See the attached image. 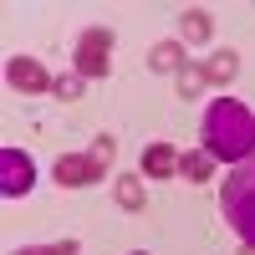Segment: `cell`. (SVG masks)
<instances>
[{"instance_id":"cell-17","label":"cell","mask_w":255,"mask_h":255,"mask_svg":"<svg viewBox=\"0 0 255 255\" xmlns=\"http://www.w3.org/2000/svg\"><path fill=\"white\" fill-rule=\"evenodd\" d=\"M133 255H148V250H133Z\"/></svg>"},{"instance_id":"cell-3","label":"cell","mask_w":255,"mask_h":255,"mask_svg":"<svg viewBox=\"0 0 255 255\" xmlns=\"http://www.w3.org/2000/svg\"><path fill=\"white\" fill-rule=\"evenodd\" d=\"M108 51H113V31H108V26L82 31V36H77V51H72V61H77V77H92V82H102V77L113 72Z\"/></svg>"},{"instance_id":"cell-5","label":"cell","mask_w":255,"mask_h":255,"mask_svg":"<svg viewBox=\"0 0 255 255\" xmlns=\"http://www.w3.org/2000/svg\"><path fill=\"white\" fill-rule=\"evenodd\" d=\"M31 184H36V163L20 148H0V194L20 199V194H31Z\"/></svg>"},{"instance_id":"cell-1","label":"cell","mask_w":255,"mask_h":255,"mask_svg":"<svg viewBox=\"0 0 255 255\" xmlns=\"http://www.w3.org/2000/svg\"><path fill=\"white\" fill-rule=\"evenodd\" d=\"M204 153L225 163H245L255 153V113L235 97H215L204 113Z\"/></svg>"},{"instance_id":"cell-15","label":"cell","mask_w":255,"mask_h":255,"mask_svg":"<svg viewBox=\"0 0 255 255\" xmlns=\"http://www.w3.org/2000/svg\"><path fill=\"white\" fill-rule=\"evenodd\" d=\"M204 87H209V82H204L199 67H184V72H179V97H199Z\"/></svg>"},{"instance_id":"cell-2","label":"cell","mask_w":255,"mask_h":255,"mask_svg":"<svg viewBox=\"0 0 255 255\" xmlns=\"http://www.w3.org/2000/svg\"><path fill=\"white\" fill-rule=\"evenodd\" d=\"M220 209H225L230 230L240 235V245L255 250V158L235 163V174H230L225 189H220Z\"/></svg>"},{"instance_id":"cell-11","label":"cell","mask_w":255,"mask_h":255,"mask_svg":"<svg viewBox=\"0 0 255 255\" xmlns=\"http://www.w3.org/2000/svg\"><path fill=\"white\" fill-rule=\"evenodd\" d=\"M179 174H184L189 184H209V179H215V158H209L204 148H194V153H184V163H179Z\"/></svg>"},{"instance_id":"cell-16","label":"cell","mask_w":255,"mask_h":255,"mask_svg":"<svg viewBox=\"0 0 255 255\" xmlns=\"http://www.w3.org/2000/svg\"><path fill=\"white\" fill-rule=\"evenodd\" d=\"M10 255H77V240H56V245H20Z\"/></svg>"},{"instance_id":"cell-10","label":"cell","mask_w":255,"mask_h":255,"mask_svg":"<svg viewBox=\"0 0 255 255\" xmlns=\"http://www.w3.org/2000/svg\"><path fill=\"white\" fill-rule=\"evenodd\" d=\"M148 67H153L158 77H174V72H184V46H179V41H158V46L148 51Z\"/></svg>"},{"instance_id":"cell-9","label":"cell","mask_w":255,"mask_h":255,"mask_svg":"<svg viewBox=\"0 0 255 255\" xmlns=\"http://www.w3.org/2000/svg\"><path fill=\"white\" fill-rule=\"evenodd\" d=\"M113 199L123 204V209H138L148 204V189H143V174H118V184H113Z\"/></svg>"},{"instance_id":"cell-4","label":"cell","mask_w":255,"mask_h":255,"mask_svg":"<svg viewBox=\"0 0 255 255\" xmlns=\"http://www.w3.org/2000/svg\"><path fill=\"white\" fill-rule=\"evenodd\" d=\"M51 82H56V77L41 67L36 56H10V61H5V87H10V92L41 97V92H51Z\"/></svg>"},{"instance_id":"cell-8","label":"cell","mask_w":255,"mask_h":255,"mask_svg":"<svg viewBox=\"0 0 255 255\" xmlns=\"http://www.w3.org/2000/svg\"><path fill=\"white\" fill-rule=\"evenodd\" d=\"M199 72H204V82H209V87H225V82H230V77L240 72V56L220 46V51H209V56L199 61Z\"/></svg>"},{"instance_id":"cell-13","label":"cell","mask_w":255,"mask_h":255,"mask_svg":"<svg viewBox=\"0 0 255 255\" xmlns=\"http://www.w3.org/2000/svg\"><path fill=\"white\" fill-rule=\"evenodd\" d=\"M82 87H87V77L67 72V77H56V82H51V97H56V102H77V97H82Z\"/></svg>"},{"instance_id":"cell-14","label":"cell","mask_w":255,"mask_h":255,"mask_svg":"<svg viewBox=\"0 0 255 255\" xmlns=\"http://www.w3.org/2000/svg\"><path fill=\"white\" fill-rule=\"evenodd\" d=\"M87 153H92V163H97V174H108V163H113V153H118V143H113V133H97Z\"/></svg>"},{"instance_id":"cell-7","label":"cell","mask_w":255,"mask_h":255,"mask_svg":"<svg viewBox=\"0 0 255 255\" xmlns=\"http://www.w3.org/2000/svg\"><path fill=\"white\" fill-rule=\"evenodd\" d=\"M179 163H184V153H179L174 143H148V148H143L138 174H143V179H174V174H179Z\"/></svg>"},{"instance_id":"cell-12","label":"cell","mask_w":255,"mask_h":255,"mask_svg":"<svg viewBox=\"0 0 255 255\" xmlns=\"http://www.w3.org/2000/svg\"><path fill=\"white\" fill-rule=\"evenodd\" d=\"M179 26H184V41H199V46L215 36V20H209V10H184Z\"/></svg>"},{"instance_id":"cell-6","label":"cell","mask_w":255,"mask_h":255,"mask_svg":"<svg viewBox=\"0 0 255 255\" xmlns=\"http://www.w3.org/2000/svg\"><path fill=\"white\" fill-rule=\"evenodd\" d=\"M51 179H56L61 189H87V184H97L102 174H97V163H92V153H67V158H56V168H51Z\"/></svg>"}]
</instances>
